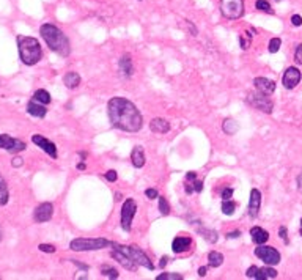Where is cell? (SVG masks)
<instances>
[{
  "label": "cell",
  "instance_id": "cell-13",
  "mask_svg": "<svg viewBox=\"0 0 302 280\" xmlns=\"http://www.w3.org/2000/svg\"><path fill=\"white\" fill-rule=\"evenodd\" d=\"M302 79V74L300 71L296 68V67H290L285 73H284V77H282V83H284V87L287 90H293L296 85L300 82Z\"/></svg>",
  "mask_w": 302,
  "mask_h": 280
},
{
  "label": "cell",
  "instance_id": "cell-1",
  "mask_svg": "<svg viewBox=\"0 0 302 280\" xmlns=\"http://www.w3.org/2000/svg\"><path fill=\"white\" fill-rule=\"evenodd\" d=\"M107 115H109L111 123L126 133H137L142 129L143 118L136 104L129 99L115 96L107 104Z\"/></svg>",
  "mask_w": 302,
  "mask_h": 280
},
{
  "label": "cell",
  "instance_id": "cell-49",
  "mask_svg": "<svg viewBox=\"0 0 302 280\" xmlns=\"http://www.w3.org/2000/svg\"><path fill=\"white\" fill-rule=\"evenodd\" d=\"M297 186H299V190L302 192V174L297 177Z\"/></svg>",
  "mask_w": 302,
  "mask_h": 280
},
{
  "label": "cell",
  "instance_id": "cell-51",
  "mask_svg": "<svg viewBox=\"0 0 302 280\" xmlns=\"http://www.w3.org/2000/svg\"><path fill=\"white\" fill-rule=\"evenodd\" d=\"M77 168H79V170H85V164H83V162L77 164Z\"/></svg>",
  "mask_w": 302,
  "mask_h": 280
},
{
  "label": "cell",
  "instance_id": "cell-32",
  "mask_svg": "<svg viewBox=\"0 0 302 280\" xmlns=\"http://www.w3.org/2000/svg\"><path fill=\"white\" fill-rule=\"evenodd\" d=\"M240 42H241V49L247 51L250 48V42H252V35H249L247 32H244L241 36H240Z\"/></svg>",
  "mask_w": 302,
  "mask_h": 280
},
{
  "label": "cell",
  "instance_id": "cell-37",
  "mask_svg": "<svg viewBox=\"0 0 302 280\" xmlns=\"http://www.w3.org/2000/svg\"><path fill=\"white\" fill-rule=\"evenodd\" d=\"M294 60H296L297 64H302V42L297 46V49L294 52Z\"/></svg>",
  "mask_w": 302,
  "mask_h": 280
},
{
  "label": "cell",
  "instance_id": "cell-14",
  "mask_svg": "<svg viewBox=\"0 0 302 280\" xmlns=\"http://www.w3.org/2000/svg\"><path fill=\"white\" fill-rule=\"evenodd\" d=\"M52 214H54V206L52 203H41L39 206H36L35 212H33V219L38 224L42 222H48L52 219Z\"/></svg>",
  "mask_w": 302,
  "mask_h": 280
},
{
  "label": "cell",
  "instance_id": "cell-10",
  "mask_svg": "<svg viewBox=\"0 0 302 280\" xmlns=\"http://www.w3.org/2000/svg\"><path fill=\"white\" fill-rule=\"evenodd\" d=\"M0 148L5 149V152H10V153H19V152H24L27 145H26V142L19 140V139H13L8 134H0Z\"/></svg>",
  "mask_w": 302,
  "mask_h": 280
},
{
  "label": "cell",
  "instance_id": "cell-53",
  "mask_svg": "<svg viewBox=\"0 0 302 280\" xmlns=\"http://www.w3.org/2000/svg\"><path fill=\"white\" fill-rule=\"evenodd\" d=\"M300 236H302V227H300Z\"/></svg>",
  "mask_w": 302,
  "mask_h": 280
},
{
  "label": "cell",
  "instance_id": "cell-48",
  "mask_svg": "<svg viewBox=\"0 0 302 280\" xmlns=\"http://www.w3.org/2000/svg\"><path fill=\"white\" fill-rule=\"evenodd\" d=\"M199 274H200V277H205V275H206V268L202 266V268L199 269Z\"/></svg>",
  "mask_w": 302,
  "mask_h": 280
},
{
  "label": "cell",
  "instance_id": "cell-46",
  "mask_svg": "<svg viewBox=\"0 0 302 280\" xmlns=\"http://www.w3.org/2000/svg\"><path fill=\"white\" fill-rule=\"evenodd\" d=\"M23 164H24V159H23V158H14V159L11 161V165H13V167H20Z\"/></svg>",
  "mask_w": 302,
  "mask_h": 280
},
{
  "label": "cell",
  "instance_id": "cell-3",
  "mask_svg": "<svg viewBox=\"0 0 302 280\" xmlns=\"http://www.w3.org/2000/svg\"><path fill=\"white\" fill-rule=\"evenodd\" d=\"M17 49L20 60L27 67H33L42 57L39 41L32 36H17Z\"/></svg>",
  "mask_w": 302,
  "mask_h": 280
},
{
  "label": "cell",
  "instance_id": "cell-43",
  "mask_svg": "<svg viewBox=\"0 0 302 280\" xmlns=\"http://www.w3.org/2000/svg\"><path fill=\"white\" fill-rule=\"evenodd\" d=\"M231 196H233V189H231V187H227V189L222 190V199H224V200H230Z\"/></svg>",
  "mask_w": 302,
  "mask_h": 280
},
{
  "label": "cell",
  "instance_id": "cell-55",
  "mask_svg": "<svg viewBox=\"0 0 302 280\" xmlns=\"http://www.w3.org/2000/svg\"><path fill=\"white\" fill-rule=\"evenodd\" d=\"M275 2H280V0H275Z\"/></svg>",
  "mask_w": 302,
  "mask_h": 280
},
{
  "label": "cell",
  "instance_id": "cell-45",
  "mask_svg": "<svg viewBox=\"0 0 302 280\" xmlns=\"http://www.w3.org/2000/svg\"><path fill=\"white\" fill-rule=\"evenodd\" d=\"M202 189H203V183L202 181H199V180L193 181V190H196V192H202Z\"/></svg>",
  "mask_w": 302,
  "mask_h": 280
},
{
  "label": "cell",
  "instance_id": "cell-4",
  "mask_svg": "<svg viewBox=\"0 0 302 280\" xmlns=\"http://www.w3.org/2000/svg\"><path fill=\"white\" fill-rule=\"evenodd\" d=\"M109 246L114 244L104 238H77L71 241L70 249L74 252H89V250H101Z\"/></svg>",
  "mask_w": 302,
  "mask_h": 280
},
{
  "label": "cell",
  "instance_id": "cell-5",
  "mask_svg": "<svg viewBox=\"0 0 302 280\" xmlns=\"http://www.w3.org/2000/svg\"><path fill=\"white\" fill-rule=\"evenodd\" d=\"M117 249H120L121 252H124L131 260L134 262V263H137L139 266H145L146 269H149V271H153L155 269V265L151 263V260L148 258V255L140 249V247H137V246H117V244H114Z\"/></svg>",
  "mask_w": 302,
  "mask_h": 280
},
{
  "label": "cell",
  "instance_id": "cell-18",
  "mask_svg": "<svg viewBox=\"0 0 302 280\" xmlns=\"http://www.w3.org/2000/svg\"><path fill=\"white\" fill-rule=\"evenodd\" d=\"M190 246H192V240L189 236H178V238H175L174 243H171V249H174L175 253H183L189 250Z\"/></svg>",
  "mask_w": 302,
  "mask_h": 280
},
{
  "label": "cell",
  "instance_id": "cell-15",
  "mask_svg": "<svg viewBox=\"0 0 302 280\" xmlns=\"http://www.w3.org/2000/svg\"><path fill=\"white\" fill-rule=\"evenodd\" d=\"M114 247H115V246H114ZM112 258H115V260H117V262H118V263H120L124 269L133 271V272H136V271H137V266H139V265H137V263H134V262L131 260V258H129L124 252H121L120 249H117V247H115V249L112 250Z\"/></svg>",
  "mask_w": 302,
  "mask_h": 280
},
{
  "label": "cell",
  "instance_id": "cell-41",
  "mask_svg": "<svg viewBox=\"0 0 302 280\" xmlns=\"http://www.w3.org/2000/svg\"><path fill=\"white\" fill-rule=\"evenodd\" d=\"M291 24H293L294 27H300V26H302V17H300L299 14H293V16H291Z\"/></svg>",
  "mask_w": 302,
  "mask_h": 280
},
{
  "label": "cell",
  "instance_id": "cell-9",
  "mask_svg": "<svg viewBox=\"0 0 302 280\" xmlns=\"http://www.w3.org/2000/svg\"><path fill=\"white\" fill-rule=\"evenodd\" d=\"M136 211H137V203L133 199H127L123 203V206H121V227L124 231L131 230V224L136 216Z\"/></svg>",
  "mask_w": 302,
  "mask_h": 280
},
{
  "label": "cell",
  "instance_id": "cell-29",
  "mask_svg": "<svg viewBox=\"0 0 302 280\" xmlns=\"http://www.w3.org/2000/svg\"><path fill=\"white\" fill-rule=\"evenodd\" d=\"M200 234H203V238L209 243H218V231H214V230H206V228H200L199 230Z\"/></svg>",
  "mask_w": 302,
  "mask_h": 280
},
{
  "label": "cell",
  "instance_id": "cell-35",
  "mask_svg": "<svg viewBox=\"0 0 302 280\" xmlns=\"http://www.w3.org/2000/svg\"><path fill=\"white\" fill-rule=\"evenodd\" d=\"M159 211H161L162 216H167V214L170 212V206H168V203L164 197H159Z\"/></svg>",
  "mask_w": 302,
  "mask_h": 280
},
{
  "label": "cell",
  "instance_id": "cell-26",
  "mask_svg": "<svg viewBox=\"0 0 302 280\" xmlns=\"http://www.w3.org/2000/svg\"><path fill=\"white\" fill-rule=\"evenodd\" d=\"M222 129H224L225 134L233 136V134H236V133L240 131V124L236 123L234 120H231V118H227V120L224 121V124H222Z\"/></svg>",
  "mask_w": 302,
  "mask_h": 280
},
{
  "label": "cell",
  "instance_id": "cell-16",
  "mask_svg": "<svg viewBox=\"0 0 302 280\" xmlns=\"http://www.w3.org/2000/svg\"><path fill=\"white\" fill-rule=\"evenodd\" d=\"M262 208V192L258 189L250 190V202H249V216L255 219Z\"/></svg>",
  "mask_w": 302,
  "mask_h": 280
},
{
  "label": "cell",
  "instance_id": "cell-54",
  "mask_svg": "<svg viewBox=\"0 0 302 280\" xmlns=\"http://www.w3.org/2000/svg\"><path fill=\"white\" fill-rule=\"evenodd\" d=\"M300 227H302V219H300Z\"/></svg>",
  "mask_w": 302,
  "mask_h": 280
},
{
  "label": "cell",
  "instance_id": "cell-11",
  "mask_svg": "<svg viewBox=\"0 0 302 280\" xmlns=\"http://www.w3.org/2000/svg\"><path fill=\"white\" fill-rule=\"evenodd\" d=\"M247 277L250 278H256V280H268V278H275L277 277V271L269 268V265L266 268H256V266H250L247 269Z\"/></svg>",
  "mask_w": 302,
  "mask_h": 280
},
{
  "label": "cell",
  "instance_id": "cell-34",
  "mask_svg": "<svg viewBox=\"0 0 302 280\" xmlns=\"http://www.w3.org/2000/svg\"><path fill=\"white\" fill-rule=\"evenodd\" d=\"M280 46H282V39H280V38H272V39L269 41L268 49H269L271 54H275V52H278Z\"/></svg>",
  "mask_w": 302,
  "mask_h": 280
},
{
  "label": "cell",
  "instance_id": "cell-17",
  "mask_svg": "<svg viewBox=\"0 0 302 280\" xmlns=\"http://www.w3.org/2000/svg\"><path fill=\"white\" fill-rule=\"evenodd\" d=\"M253 85H255L256 92L268 95V96L275 92V82L271 80V79H266V77H256L253 80Z\"/></svg>",
  "mask_w": 302,
  "mask_h": 280
},
{
  "label": "cell",
  "instance_id": "cell-6",
  "mask_svg": "<svg viewBox=\"0 0 302 280\" xmlns=\"http://www.w3.org/2000/svg\"><path fill=\"white\" fill-rule=\"evenodd\" d=\"M221 13L227 19H238L244 13V0H221Z\"/></svg>",
  "mask_w": 302,
  "mask_h": 280
},
{
  "label": "cell",
  "instance_id": "cell-19",
  "mask_svg": "<svg viewBox=\"0 0 302 280\" xmlns=\"http://www.w3.org/2000/svg\"><path fill=\"white\" fill-rule=\"evenodd\" d=\"M27 112L32 115V117H36V118H45L48 111H46V107L45 104H41L35 99H32L29 104H27Z\"/></svg>",
  "mask_w": 302,
  "mask_h": 280
},
{
  "label": "cell",
  "instance_id": "cell-30",
  "mask_svg": "<svg viewBox=\"0 0 302 280\" xmlns=\"http://www.w3.org/2000/svg\"><path fill=\"white\" fill-rule=\"evenodd\" d=\"M255 7H256V10H260V11H263V13L274 14V10L271 8L269 2H266V0H256V2H255Z\"/></svg>",
  "mask_w": 302,
  "mask_h": 280
},
{
  "label": "cell",
  "instance_id": "cell-33",
  "mask_svg": "<svg viewBox=\"0 0 302 280\" xmlns=\"http://www.w3.org/2000/svg\"><path fill=\"white\" fill-rule=\"evenodd\" d=\"M101 272L104 277H109V278H118V271L111 268V266H102L101 268Z\"/></svg>",
  "mask_w": 302,
  "mask_h": 280
},
{
  "label": "cell",
  "instance_id": "cell-20",
  "mask_svg": "<svg viewBox=\"0 0 302 280\" xmlns=\"http://www.w3.org/2000/svg\"><path fill=\"white\" fill-rule=\"evenodd\" d=\"M250 236H252V241L256 244V246H260V244H265L268 240H269V233L262 228V227H253L250 230Z\"/></svg>",
  "mask_w": 302,
  "mask_h": 280
},
{
  "label": "cell",
  "instance_id": "cell-52",
  "mask_svg": "<svg viewBox=\"0 0 302 280\" xmlns=\"http://www.w3.org/2000/svg\"><path fill=\"white\" fill-rule=\"evenodd\" d=\"M2 238H4V231H2V227H0V241H2Z\"/></svg>",
  "mask_w": 302,
  "mask_h": 280
},
{
  "label": "cell",
  "instance_id": "cell-27",
  "mask_svg": "<svg viewBox=\"0 0 302 280\" xmlns=\"http://www.w3.org/2000/svg\"><path fill=\"white\" fill-rule=\"evenodd\" d=\"M208 262H209V266L218 268V266H221V265L224 263V255H222L221 252L212 250V252H209V255H208Z\"/></svg>",
  "mask_w": 302,
  "mask_h": 280
},
{
  "label": "cell",
  "instance_id": "cell-22",
  "mask_svg": "<svg viewBox=\"0 0 302 280\" xmlns=\"http://www.w3.org/2000/svg\"><path fill=\"white\" fill-rule=\"evenodd\" d=\"M145 153H143V148L140 145L134 146L133 148V152H131V162L136 168H140L145 165Z\"/></svg>",
  "mask_w": 302,
  "mask_h": 280
},
{
  "label": "cell",
  "instance_id": "cell-39",
  "mask_svg": "<svg viewBox=\"0 0 302 280\" xmlns=\"http://www.w3.org/2000/svg\"><path fill=\"white\" fill-rule=\"evenodd\" d=\"M38 249H39L41 252H46V253H54V252H55V247L51 246V244H39Z\"/></svg>",
  "mask_w": 302,
  "mask_h": 280
},
{
  "label": "cell",
  "instance_id": "cell-12",
  "mask_svg": "<svg viewBox=\"0 0 302 280\" xmlns=\"http://www.w3.org/2000/svg\"><path fill=\"white\" fill-rule=\"evenodd\" d=\"M32 142L35 143V145H38L42 152L45 153H48L51 158H57V146H55V143L54 142H51L49 139H46L45 136H41V134H35V136H32Z\"/></svg>",
  "mask_w": 302,
  "mask_h": 280
},
{
  "label": "cell",
  "instance_id": "cell-2",
  "mask_svg": "<svg viewBox=\"0 0 302 280\" xmlns=\"http://www.w3.org/2000/svg\"><path fill=\"white\" fill-rule=\"evenodd\" d=\"M39 33L52 52H57L61 57H68L71 54V42H70L68 36L64 35L58 27H55L52 24H42L39 29Z\"/></svg>",
  "mask_w": 302,
  "mask_h": 280
},
{
  "label": "cell",
  "instance_id": "cell-40",
  "mask_svg": "<svg viewBox=\"0 0 302 280\" xmlns=\"http://www.w3.org/2000/svg\"><path fill=\"white\" fill-rule=\"evenodd\" d=\"M117 178H118V177H117V171H115V170H109V171L105 174V180L111 181V183H115Z\"/></svg>",
  "mask_w": 302,
  "mask_h": 280
},
{
  "label": "cell",
  "instance_id": "cell-23",
  "mask_svg": "<svg viewBox=\"0 0 302 280\" xmlns=\"http://www.w3.org/2000/svg\"><path fill=\"white\" fill-rule=\"evenodd\" d=\"M63 82H64V85H67L68 89L74 90V89H77L79 85H80V76L77 73H74V71H70V73L64 74Z\"/></svg>",
  "mask_w": 302,
  "mask_h": 280
},
{
  "label": "cell",
  "instance_id": "cell-42",
  "mask_svg": "<svg viewBox=\"0 0 302 280\" xmlns=\"http://www.w3.org/2000/svg\"><path fill=\"white\" fill-rule=\"evenodd\" d=\"M145 196L148 199H151V200H155V199H158V190L156 189H146L145 190Z\"/></svg>",
  "mask_w": 302,
  "mask_h": 280
},
{
  "label": "cell",
  "instance_id": "cell-31",
  "mask_svg": "<svg viewBox=\"0 0 302 280\" xmlns=\"http://www.w3.org/2000/svg\"><path fill=\"white\" fill-rule=\"evenodd\" d=\"M234 209H236L234 202H231V200H224V203H222V212L225 214V216H231V214L234 212Z\"/></svg>",
  "mask_w": 302,
  "mask_h": 280
},
{
  "label": "cell",
  "instance_id": "cell-21",
  "mask_svg": "<svg viewBox=\"0 0 302 280\" xmlns=\"http://www.w3.org/2000/svg\"><path fill=\"white\" fill-rule=\"evenodd\" d=\"M149 129L158 134H167L170 131V123L164 118H155L149 123Z\"/></svg>",
  "mask_w": 302,
  "mask_h": 280
},
{
  "label": "cell",
  "instance_id": "cell-47",
  "mask_svg": "<svg viewBox=\"0 0 302 280\" xmlns=\"http://www.w3.org/2000/svg\"><path fill=\"white\" fill-rule=\"evenodd\" d=\"M186 180H187V181H196V180H197V174H196V171H187Z\"/></svg>",
  "mask_w": 302,
  "mask_h": 280
},
{
  "label": "cell",
  "instance_id": "cell-50",
  "mask_svg": "<svg viewBox=\"0 0 302 280\" xmlns=\"http://www.w3.org/2000/svg\"><path fill=\"white\" fill-rule=\"evenodd\" d=\"M167 265V256H162V260H161V263H159V268H164Z\"/></svg>",
  "mask_w": 302,
  "mask_h": 280
},
{
  "label": "cell",
  "instance_id": "cell-38",
  "mask_svg": "<svg viewBox=\"0 0 302 280\" xmlns=\"http://www.w3.org/2000/svg\"><path fill=\"white\" fill-rule=\"evenodd\" d=\"M278 236L284 240L285 244H288V231H287V227H280L278 228Z\"/></svg>",
  "mask_w": 302,
  "mask_h": 280
},
{
  "label": "cell",
  "instance_id": "cell-44",
  "mask_svg": "<svg viewBox=\"0 0 302 280\" xmlns=\"http://www.w3.org/2000/svg\"><path fill=\"white\" fill-rule=\"evenodd\" d=\"M240 236H241V231L236 230V231H230V233L227 234V238H228V240H236V238H240Z\"/></svg>",
  "mask_w": 302,
  "mask_h": 280
},
{
  "label": "cell",
  "instance_id": "cell-25",
  "mask_svg": "<svg viewBox=\"0 0 302 280\" xmlns=\"http://www.w3.org/2000/svg\"><path fill=\"white\" fill-rule=\"evenodd\" d=\"M10 199V192H8V184L5 181V178L0 175V206H4L8 203Z\"/></svg>",
  "mask_w": 302,
  "mask_h": 280
},
{
  "label": "cell",
  "instance_id": "cell-24",
  "mask_svg": "<svg viewBox=\"0 0 302 280\" xmlns=\"http://www.w3.org/2000/svg\"><path fill=\"white\" fill-rule=\"evenodd\" d=\"M120 71L126 76V77H131L133 73H134V67H133V60L129 58V55H124L121 60H120Z\"/></svg>",
  "mask_w": 302,
  "mask_h": 280
},
{
  "label": "cell",
  "instance_id": "cell-36",
  "mask_svg": "<svg viewBox=\"0 0 302 280\" xmlns=\"http://www.w3.org/2000/svg\"><path fill=\"white\" fill-rule=\"evenodd\" d=\"M181 278H183V275H180V274H168V272L156 277V280H181Z\"/></svg>",
  "mask_w": 302,
  "mask_h": 280
},
{
  "label": "cell",
  "instance_id": "cell-7",
  "mask_svg": "<svg viewBox=\"0 0 302 280\" xmlns=\"http://www.w3.org/2000/svg\"><path fill=\"white\" fill-rule=\"evenodd\" d=\"M247 101H249L250 105L255 107V109L262 111L265 114H271L272 109H274V102L269 99V96L268 95H263L260 92H258V93H249Z\"/></svg>",
  "mask_w": 302,
  "mask_h": 280
},
{
  "label": "cell",
  "instance_id": "cell-28",
  "mask_svg": "<svg viewBox=\"0 0 302 280\" xmlns=\"http://www.w3.org/2000/svg\"><path fill=\"white\" fill-rule=\"evenodd\" d=\"M33 99L38 101V102H41V104L48 105V104L51 102V95H49V92H46V90H36L35 95H33Z\"/></svg>",
  "mask_w": 302,
  "mask_h": 280
},
{
  "label": "cell",
  "instance_id": "cell-8",
  "mask_svg": "<svg viewBox=\"0 0 302 280\" xmlns=\"http://www.w3.org/2000/svg\"><path fill=\"white\" fill-rule=\"evenodd\" d=\"M255 255L260 258L262 262H265V265H269V266H275L280 263V253L271 246L260 244L255 249Z\"/></svg>",
  "mask_w": 302,
  "mask_h": 280
}]
</instances>
